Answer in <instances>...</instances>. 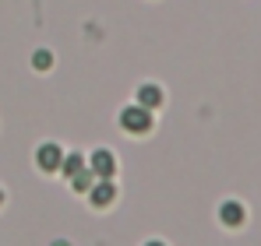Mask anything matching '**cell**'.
Segmentation results:
<instances>
[{"label":"cell","mask_w":261,"mask_h":246,"mask_svg":"<svg viewBox=\"0 0 261 246\" xmlns=\"http://www.w3.org/2000/svg\"><path fill=\"white\" fill-rule=\"evenodd\" d=\"M120 127H124L127 134H148V130H152V113H148L145 106H127V109L120 113Z\"/></svg>","instance_id":"cell-1"},{"label":"cell","mask_w":261,"mask_h":246,"mask_svg":"<svg viewBox=\"0 0 261 246\" xmlns=\"http://www.w3.org/2000/svg\"><path fill=\"white\" fill-rule=\"evenodd\" d=\"M88 172H92L95 179H113V176H117V159H113V151H106V148L92 151V159H88Z\"/></svg>","instance_id":"cell-2"},{"label":"cell","mask_w":261,"mask_h":246,"mask_svg":"<svg viewBox=\"0 0 261 246\" xmlns=\"http://www.w3.org/2000/svg\"><path fill=\"white\" fill-rule=\"evenodd\" d=\"M64 162V151H60V144H43L39 151H36V165L43 169V172H57Z\"/></svg>","instance_id":"cell-3"},{"label":"cell","mask_w":261,"mask_h":246,"mask_svg":"<svg viewBox=\"0 0 261 246\" xmlns=\"http://www.w3.org/2000/svg\"><path fill=\"white\" fill-rule=\"evenodd\" d=\"M113 197H117V183H113V179H99V183L88 187V201L95 207H106Z\"/></svg>","instance_id":"cell-4"},{"label":"cell","mask_w":261,"mask_h":246,"mask_svg":"<svg viewBox=\"0 0 261 246\" xmlns=\"http://www.w3.org/2000/svg\"><path fill=\"white\" fill-rule=\"evenodd\" d=\"M219 218H222V225H229V229H237V225H244V204L240 201H226V204L219 207Z\"/></svg>","instance_id":"cell-5"},{"label":"cell","mask_w":261,"mask_h":246,"mask_svg":"<svg viewBox=\"0 0 261 246\" xmlns=\"http://www.w3.org/2000/svg\"><path fill=\"white\" fill-rule=\"evenodd\" d=\"M138 106H145V109L163 106V91H159L155 84H141V88H138Z\"/></svg>","instance_id":"cell-6"},{"label":"cell","mask_w":261,"mask_h":246,"mask_svg":"<svg viewBox=\"0 0 261 246\" xmlns=\"http://www.w3.org/2000/svg\"><path fill=\"white\" fill-rule=\"evenodd\" d=\"M85 165H88V162L82 159V155H78V151H71V155H64V162H60V172H64V176H78Z\"/></svg>","instance_id":"cell-7"},{"label":"cell","mask_w":261,"mask_h":246,"mask_svg":"<svg viewBox=\"0 0 261 246\" xmlns=\"http://www.w3.org/2000/svg\"><path fill=\"white\" fill-rule=\"evenodd\" d=\"M92 179H95V176H92V172H88V169H82V172H78V176H71V187H74V190H78V194H85L88 187H92Z\"/></svg>","instance_id":"cell-8"},{"label":"cell","mask_w":261,"mask_h":246,"mask_svg":"<svg viewBox=\"0 0 261 246\" xmlns=\"http://www.w3.org/2000/svg\"><path fill=\"white\" fill-rule=\"evenodd\" d=\"M32 64H36L39 71H49V64H53V56H49L46 49H36V56H32Z\"/></svg>","instance_id":"cell-9"},{"label":"cell","mask_w":261,"mask_h":246,"mask_svg":"<svg viewBox=\"0 0 261 246\" xmlns=\"http://www.w3.org/2000/svg\"><path fill=\"white\" fill-rule=\"evenodd\" d=\"M53 246H71V243H67V239H57V243H53Z\"/></svg>","instance_id":"cell-10"},{"label":"cell","mask_w":261,"mask_h":246,"mask_svg":"<svg viewBox=\"0 0 261 246\" xmlns=\"http://www.w3.org/2000/svg\"><path fill=\"white\" fill-rule=\"evenodd\" d=\"M145 246H163V243H145Z\"/></svg>","instance_id":"cell-11"},{"label":"cell","mask_w":261,"mask_h":246,"mask_svg":"<svg viewBox=\"0 0 261 246\" xmlns=\"http://www.w3.org/2000/svg\"><path fill=\"white\" fill-rule=\"evenodd\" d=\"M0 204H4V190H0Z\"/></svg>","instance_id":"cell-12"}]
</instances>
